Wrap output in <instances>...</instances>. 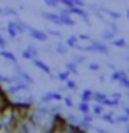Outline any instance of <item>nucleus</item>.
I'll list each match as a JSON object with an SVG mask.
<instances>
[{
	"label": "nucleus",
	"mask_w": 129,
	"mask_h": 133,
	"mask_svg": "<svg viewBox=\"0 0 129 133\" xmlns=\"http://www.w3.org/2000/svg\"><path fill=\"white\" fill-rule=\"evenodd\" d=\"M127 131H129V123H127Z\"/></svg>",
	"instance_id": "obj_49"
},
{
	"label": "nucleus",
	"mask_w": 129,
	"mask_h": 133,
	"mask_svg": "<svg viewBox=\"0 0 129 133\" xmlns=\"http://www.w3.org/2000/svg\"><path fill=\"white\" fill-rule=\"evenodd\" d=\"M15 23H17V30H18V33H27L28 28H30V25L22 22L20 18H15Z\"/></svg>",
	"instance_id": "obj_12"
},
{
	"label": "nucleus",
	"mask_w": 129,
	"mask_h": 133,
	"mask_svg": "<svg viewBox=\"0 0 129 133\" xmlns=\"http://www.w3.org/2000/svg\"><path fill=\"white\" fill-rule=\"evenodd\" d=\"M65 116H66V120H68V122H71V123H78V122H80V120L76 118V115L71 113V111H68V113H66Z\"/></svg>",
	"instance_id": "obj_30"
},
{
	"label": "nucleus",
	"mask_w": 129,
	"mask_h": 133,
	"mask_svg": "<svg viewBox=\"0 0 129 133\" xmlns=\"http://www.w3.org/2000/svg\"><path fill=\"white\" fill-rule=\"evenodd\" d=\"M0 57L5 58V60H8L12 65H13V63H18V60H17L15 53H13V52H10V50H7V48H0Z\"/></svg>",
	"instance_id": "obj_8"
},
{
	"label": "nucleus",
	"mask_w": 129,
	"mask_h": 133,
	"mask_svg": "<svg viewBox=\"0 0 129 133\" xmlns=\"http://www.w3.org/2000/svg\"><path fill=\"white\" fill-rule=\"evenodd\" d=\"M111 97H113V98H116V100H121V97H123V95H121V93L118 91V93H113Z\"/></svg>",
	"instance_id": "obj_42"
},
{
	"label": "nucleus",
	"mask_w": 129,
	"mask_h": 133,
	"mask_svg": "<svg viewBox=\"0 0 129 133\" xmlns=\"http://www.w3.org/2000/svg\"><path fill=\"white\" fill-rule=\"evenodd\" d=\"M68 78H70V72H68V70H65V72H58L56 73V80H60V82H66V80H68Z\"/></svg>",
	"instance_id": "obj_25"
},
{
	"label": "nucleus",
	"mask_w": 129,
	"mask_h": 133,
	"mask_svg": "<svg viewBox=\"0 0 129 133\" xmlns=\"http://www.w3.org/2000/svg\"><path fill=\"white\" fill-rule=\"evenodd\" d=\"M73 5H76V7H86V3L83 2V0H73Z\"/></svg>",
	"instance_id": "obj_38"
},
{
	"label": "nucleus",
	"mask_w": 129,
	"mask_h": 133,
	"mask_svg": "<svg viewBox=\"0 0 129 133\" xmlns=\"http://www.w3.org/2000/svg\"><path fill=\"white\" fill-rule=\"evenodd\" d=\"M126 97H127V98H129V88H127V90H126Z\"/></svg>",
	"instance_id": "obj_48"
},
{
	"label": "nucleus",
	"mask_w": 129,
	"mask_h": 133,
	"mask_svg": "<svg viewBox=\"0 0 129 133\" xmlns=\"http://www.w3.org/2000/svg\"><path fill=\"white\" fill-rule=\"evenodd\" d=\"M22 58H23V60H33V55H32V52H30V50H28V48H25L23 50V52H22Z\"/></svg>",
	"instance_id": "obj_28"
},
{
	"label": "nucleus",
	"mask_w": 129,
	"mask_h": 133,
	"mask_svg": "<svg viewBox=\"0 0 129 133\" xmlns=\"http://www.w3.org/2000/svg\"><path fill=\"white\" fill-rule=\"evenodd\" d=\"M47 33H48V35H53V37L61 38V32L60 30H55V28H47Z\"/></svg>",
	"instance_id": "obj_34"
},
{
	"label": "nucleus",
	"mask_w": 129,
	"mask_h": 133,
	"mask_svg": "<svg viewBox=\"0 0 129 133\" xmlns=\"http://www.w3.org/2000/svg\"><path fill=\"white\" fill-rule=\"evenodd\" d=\"M43 52H45V53H48V55H51V48H50L48 45H45V47H43Z\"/></svg>",
	"instance_id": "obj_41"
},
{
	"label": "nucleus",
	"mask_w": 129,
	"mask_h": 133,
	"mask_svg": "<svg viewBox=\"0 0 129 133\" xmlns=\"http://www.w3.org/2000/svg\"><path fill=\"white\" fill-rule=\"evenodd\" d=\"M101 10L104 12V15H108L109 18H113V20H119V18H121V14H119V12H114V10H111V8H104V7H101Z\"/></svg>",
	"instance_id": "obj_14"
},
{
	"label": "nucleus",
	"mask_w": 129,
	"mask_h": 133,
	"mask_svg": "<svg viewBox=\"0 0 129 133\" xmlns=\"http://www.w3.org/2000/svg\"><path fill=\"white\" fill-rule=\"evenodd\" d=\"M71 60H73L76 65H81V63H85V62H86V57H85V55H73Z\"/></svg>",
	"instance_id": "obj_27"
},
{
	"label": "nucleus",
	"mask_w": 129,
	"mask_h": 133,
	"mask_svg": "<svg viewBox=\"0 0 129 133\" xmlns=\"http://www.w3.org/2000/svg\"><path fill=\"white\" fill-rule=\"evenodd\" d=\"M106 66H108V68H111V70H113V72L116 70V65H113V63H106Z\"/></svg>",
	"instance_id": "obj_44"
},
{
	"label": "nucleus",
	"mask_w": 129,
	"mask_h": 133,
	"mask_svg": "<svg viewBox=\"0 0 129 133\" xmlns=\"http://www.w3.org/2000/svg\"><path fill=\"white\" fill-rule=\"evenodd\" d=\"M60 5H63V7H73V0H60Z\"/></svg>",
	"instance_id": "obj_36"
},
{
	"label": "nucleus",
	"mask_w": 129,
	"mask_h": 133,
	"mask_svg": "<svg viewBox=\"0 0 129 133\" xmlns=\"http://www.w3.org/2000/svg\"><path fill=\"white\" fill-rule=\"evenodd\" d=\"M32 63L35 65L36 68H40L43 73H47V75H50V73H51V66H50V65H47V63H45V62L41 60L40 57H35V58L32 60Z\"/></svg>",
	"instance_id": "obj_5"
},
{
	"label": "nucleus",
	"mask_w": 129,
	"mask_h": 133,
	"mask_svg": "<svg viewBox=\"0 0 129 133\" xmlns=\"http://www.w3.org/2000/svg\"><path fill=\"white\" fill-rule=\"evenodd\" d=\"M68 88H66V85H60L58 87V91H66Z\"/></svg>",
	"instance_id": "obj_43"
},
{
	"label": "nucleus",
	"mask_w": 129,
	"mask_h": 133,
	"mask_svg": "<svg viewBox=\"0 0 129 133\" xmlns=\"http://www.w3.org/2000/svg\"><path fill=\"white\" fill-rule=\"evenodd\" d=\"M7 33H8V37H10L12 40H17L18 38V30H17V23H15V18L13 20H10V22L7 23Z\"/></svg>",
	"instance_id": "obj_6"
},
{
	"label": "nucleus",
	"mask_w": 129,
	"mask_h": 133,
	"mask_svg": "<svg viewBox=\"0 0 129 133\" xmlns=\"http://www.w3.org/2000/svg\"><path fill=\"white\" fill-rule=\"evenodd\" d=\"M70 14H71V15H78L85 23H89V15H88V12L85 10V7L73 5V7H70Z\"/></svg>",
	"instance_id": "obj_4"
},
{
	"label": "nucleus",
	"mask_w": 129,
	"mask_h": 133,
	"mask_svg": "<svg viewBox=\"0 0 129 133\" xmlns=\"http://www.w3.org/2000/svg\"><path fill=\"white\" fill-rule=\"evenodd\" d=\"M78 40H80V38H78V35H70L65 42H66V45H68L70 48H78V45H80V43H78Z\"/></svg>",
	"instance_id": "obj_15"
},
{
	"label": "nucleus",
	"mask_w": 129,
	"mask_h": 133,
	"mask_svg": "<svg viewBox=\"0 0 129 133\" xmlns=\"http://www.w3.org/2000/svg\"><path fill=\"white\" fill-rule=\"evenodd\" d=\"M45 3H47L48 7H51V8H58L60 7V0H43Z\"/></svg>",
	"instance_id": "obj_29"
},
{
	"label": "nucleus",
	"mask_w": 129,
	"mask_h": 133,
	"mask_svg": "<svg viewBox=\"0 0 129 133\" xmlns=\"http://www.w3.org/2000/svg\"><path fill=\"white\" fill-rule=\"evenodd\" d=\"M99 82H101V83L106 82V77H104V75H101V77H99Z\"/></svg>",
	"instance_id": "obj_45"
},
{
	"label": "nucleus",
	"mask_w": 129,
	"mask_h": 133,
	"mask_svg": "<svg viewBox=\"0 0 129 133\" xmlns=\"http://www.w3.org/2000/svg\"><path fill=\"white\" fill-rule=\"evenodd\" d=\"M113 115H114L113 111H108V113H106V111H103V113L99 115V118H101L103 122L109 123V125H116V120H114V116H113Z\"/></svg>",
	"instance_id": "obj_11"
},
{
	"label": "nucleus",
	"mask_w": 129,
	"mask_h": 133,
	"mask_svg": "<svg viewBox=\"0 0 129 133\" xmlns=\"http://www.w3.org/2000/svg\"><path fill=\"white\" fill-rule=\"evenodd\" d=\"M68 50H70V47L66 45V42H63V40H60L55 45V52L58 53V55H66V53H68Z\"/></svg>",
	"instance_id": "obj_9"
},
{
	"label": "nucleus",
	"mask_w": 129,
	"mask_h": 133,
	"mask_svg": "<svg viewBox=\"0 0 129 133\" xmlns=\"http://www.w3.org/2000/svg\"><path fill=\"white\" fill-rule=\"evenodd\" d=\"M127 73H129V66H127Z\"/></svg>",
	"instance_id": "obj_50"
},
{
	"label": "nucleus",
	"mask_w": 129,
	"mask_h": 133,
	"mask_svg": "<svg viewBox=\"0 0 129 133\" xmlns=\"http://www.w3.org/2000/svg\"><path fill=\"white\" fill-rule=\"evenodd\" d=\"M0 48H7V40L2 37V33H0Z\"/></svg>",
	"instance_id": "obj_37"
},
{
	"label": "nucleus",
	"mask_w": 129,
	"mask_h": 133,
	"mask_svg": "<svg viewBox=\"0 0 129 133\" xmlns=\"http://www.w3.org/2000/svg\"><path fill=\"white\" fill-rule=\"evenodd\" d=\"M106 98H108V95L101 93V91H94V95H93V102L94 103H104Z\"/></svg>",
	"instance_id": "obj_20"
},
{
	"label": "nucleus",
	"mask_w": 129,
	"mask_h": 133,
	"mask_svg": "<svg viewBox=\"0 0 129 133\" xmlns=\"http://www.w3.org/2000/svg\"><path fill=\"white\" fill-rule=\"evenodd\" d=\"M27 48L32 52L33 58H35V57H40V50H38V47H36V45H33V43H28V45H27Z\"/></svg>",
	"instance_id": "obj_26"
},
{
	"label": "nucleus",
	"mask_w": 129,
	"mask_h": 133,
	"mask_svg": "<svg viewBox=\"0 0 129 133\" xmlns=\"http://www.w3.org/2000/svg\"><path fill=\"white\" fill-rule=\"evenodd\" d=\"M111 43H113L114 47H118V48H124V47H127V42H126V40H124V38H116V37H114L113 40H111Z\"/></svg>",
	"instance_id": "obj_22"
},
{
	"label": "nucleus",
	"mask_w": 129,
	"mask_h": 133,
	"mask_svg": "<svg viewBox=\"0 0 129 133\" xmlns=\"http://www.w3.org/2000/svg\"><path fill=\"white\" fill-rule=\"evenodd\" d=\"M88 70H91V72H99V70H101V65H99L98 62H93V63L88 65Z\"/></svg>",
	"instance_id": "obj_32"
},
{
	"label": "nucleus",
	"mask_w": 129,
	"mask_h": 133,
	"mask_svg": "<svg viewBox=\"0 0 129 133\" xmlns=\"http://www.w3.org/2000/svg\"><path fill=\"white\" fill-rule=\"evenodd\" d=\"M119 107L123 108V113H127V115H129V107H126V105H123V103H121V105H119Z\"/></svg>",
	"instance_id": "obj_40"
},
{
	"label": "nucleus",
	"mask_w": 129,
	"mask_h": 133,
	"mask_svg": "<svg viewBox=\"0 0 129 133\" xmlns=\"http://www.w3.org/2000/svg\"><path fill=\"white\" fill-rule=\"evenodd\" d=\"M27 35L30 37V38H33V40L41 42V43H47V40H48V37H50L48 33H47V30H38V28H33V27L28 28Z\"/></svg>",
	"instance_id": "obj_2"
},
{
	"label": "nucleus",
	"mask_w": 129,
	"mask_h": 133,
	"mask_svg": "<svg viewBox=\"0 0 129 133\" xmlns=\"http://www.w3.org/2000/svg\"><path fill=\"white\" fill-rule=\"evenodd\" d=\"M127 125L129 123V115L127 113H123V115H118V118H116V125Z\"/></svg>",
	"instance_id": "obj_23"
},
{
	"label": "nucleus",
	"mask_w": 129,
	"mask_h": 133,
	"mask_svg": "<svg viewBox=\"0 0 129 133\" xmlns=\"http://www.w3.org/2000/svg\"><path fill=\"white\" fill-rule=\"evenodd\" d=\"M0 17H3V7H0Z\"/></svg>",
	"instance_id": "obj_46"
},
{
	"label": "nucleus",
	"mask_w": 129,
	"mask_h": 133,
	"mask_svg": "<svg viewBox=\"0 0 129 133\" xmlns=\"http://www.w3.org/2000/svg\"><path fill=\"white\" fill-rule=\"evenodd\" d=\"M12 2H17V0H12Z\"/></svg>",
	"instance_id": "obj_51"
},
{
	"label": "nucleus",
	"mask_w": 129,
	"mask_h": 133,
	"mask_svg": "<svg viewBox=\"0 0 129 133\" xmlns=\"http://www.w3.org/2000/svg\"><path fill=\"white\" fill-rule=\"evenodd\" d=\"M91 111H93L94 116H99L103 111H104V103H94V105L91 107Z\"/></svg>",
	"instance_id": "obj_17"
},
{
	"label": "nucleus",
	"mask_w": 129,
	"mask_h": 133,
	"mask_svg": "<svg viewBox=\"0 0 129 133\" xmlns=\"http://www.w3.org/2000/svg\"><path fill=\"white\" fill-rule=\"evenodd\" d=\"M78 107V111H80L81 115H85V113H89L91 111V105H89V102H80V105H76Z\"/></svg>",
	"instance_id": "obj_13"
},
{
	"label": "nucleus",
	"mask_w": 129,
	"mask_h": 133,
	"mask_svg": "<svg viewBox=\"0 0 129 133\" xmlns=\"http://www.w3.org/2000/svg\"><path fill=\"white\" fill-rule=\"evenodd\" d=\"M114 37H116V32H113L111 28H109V30H104V32L101 33V38L103 40H113Z\"/></svg>",
	"instance_id": "obj_24"
},
{
	"label": "nucleus",
	"mask_w": 129,
	"mask_h": 133,
	"mask_svg": "<svg viewBox=\"0 0 129 133\" xmlns=\"http://www.w3.org/2000/svg\"><path fill=\"white\" fill-rule=\"evenodd\" d=\"M63 103H65V107L66 108H73V98L71 97H63Z\"/></svg>",
	"instance_id": "obj_33"
},
{
	"label": "nucleus",
	"mask_w": 129,
	"mask_h": 133,
	"mask_svg": "<svg viewBox=\"0 0 129 133\" xmlns=\"http://www.w3.org/2000/svg\"><path fill=\"white\" fill-rule=\"evenodd\" d=\"M76 50H81V52H91V53H104V55H109V47L104 45L99 40H91L89 45H78Z\"/></svg>",
	"instance_id": "obj_1"
},
{
	"label": "nucleus",
	"mask_w": 129,
	"mask_h": 133,
	"mask_svg": "<svg viewBox=\"0 0 129 133\" xmlns=\"http://www.w3.org/2000/svg\"><path fill=\"white\" fill-rule=\"evenodd\" d=\"M109 28H111V30H113V32H116V33L119 32V28L116 27V23H114V22H109Z\"/></svg>",
	"instance_id": "obj_39"
},
{
	"label": "nucleus",
	"mask_w": 129,
	"mask_h": 133,
	"mask_svg": "<svg viewBox=\"0 0 129 133\" xmlns=\"http://www.w3.org/2000/svg\"><path fill=\"white\" fill-rule=\"evenodd\" d=\"M65 70H68L70 75H78V65L74 63L73 60H71V62H68V63L65 65Z\"/></svg>",
	"instance_id": "obj_18"
},
{
	"label": "nucleus",
	"mask_w": 129,
	"mask_h": 133,
	"mask_svg": "<svg viewBox=\"0 0 129 133\" xmlns=\"http://www.w3.org/2000/svg\"><path fill=\"white\" fill-rule=\"evenodd\" d=\"M13 17V18H18V14L13 7H3V17Z\"/></svg>",
	"instance_id": "obj_21"
},
{
	"label": "nucleus",
	"mask_w": 129,
	"mask_h": 133,
	"mask_svg": "<svg viewBox=\"0 0 129 133\" xmlns=\"http://www.w3.org/2000/svg\"><path fill=\"white\" fill-rule=\"evenodd\" d=\"M41 18L48 20V22L55 23V25H63V20H61V15L60 12H51V14H48V12H40Z\"/></svg>",
	"instance_id": "obj_3"
},
{
	"label": "nucleus",
	"mask_w": 129,
	"mask_h": 133,
	"mask_svg": "<svg viewBox=\"0 0 129 133\" xmlns=\"http://www.w3.org/2000/svg\"><path fill=\"white\" fill-rule=\"evenodd\" d=\"M65 85H66V88H68V90H76V88H78V85H76V82H73V80H70V78H68V80H66V82H65Z\"/></svg>",
	"instance_id": "obj_31"
},
{
	"label": "nucleus",
	"mask_w": 129,
	"mask_h": 133,
	"mask_svg": "<svg viewBox=\"0 0 129 133\" xmlns=\"http://www.w3.org/2000/svg\"><path fill=\"white\" fill-rule=\"evenodd\" d=\"M61 20H63V25H68V27H74L76 25V20L71 18V14H65V12H60Z\"/></svg>",
	"instance_id": "obj_10"
},
{
	"label": "nucleus",
	"mask_w": 129,
	"mask_h": 133,
	"mask_svg": "<svg viewBox=\"0 0 129 133\" xmlns=\"http://www.w3.org/2000/svg\"><path fill=\"white\" fill-rule=\"evenodd\" d=\"M78 38L83 40V42H91V37L88 35V33H80V35H78Z\"/></svg>",
	"instance_id": "obj_35"
},
{
	"label": "nucleus",
	"mask_w": 129,
	"mask_h": 133,
	"mask_svg": "<svg viewBox=\"0 0 129 133\" xmlns=\"http://www.w3.org/2000/svg\"><path fill=\"white\" fill-rule=\"evenodd\" d=\"M121 105V100H116L113 97H108L104 100V107H109V108H116V107H119Z\"/></svg>",
	"instance_id": "obj_16"
},
{
	"label": "nucleus",
	"mask_w": 129,
	"mask_h": 133,
	"mask_svg": "<svg viewBox=\"0 0 129 133\" xmlns=\"http://www.w3.org/2000/svg\"><path fill=\"white\" fill-rule=\"evenodd\" d=\"M126 18H129V8L126 10Z\"/></svg>",
	"instance_id": "obj_47"
},
{
	"label": "nucleus",
	"mask_w": 129,
	"mask_h": 133,
	"mask_svg": "<svg viewBox=\"0 0 129 133\" xmlns=\"http://www.w3.org/2000/svg\"><path fill=\"white\" fill-rule=\"evenodd\" d=\"M93 95H94V91L93 90H83L81 91V100L83 102H93Z\"/></svg>",
	"instance_id": "obj_19"
},
{
	"label": "nucleus",
	"mask_w": 129,
	"mask_h": 133,
	"mask_svg": "<svg viewBox=\"0 0 129 133\" xmlns=\"http://www.w3.org/2000/svg\"><path fill=\"white\" fill-rule=\"evenodd\" d=\"M129 77V73H127V70H118L116 68L113 73H111V77H109V80L111 82H114V83H118V82H121L123 78H126Z\"/></svg>",
	"instance_id": "obj_7"
}]
</instances>
